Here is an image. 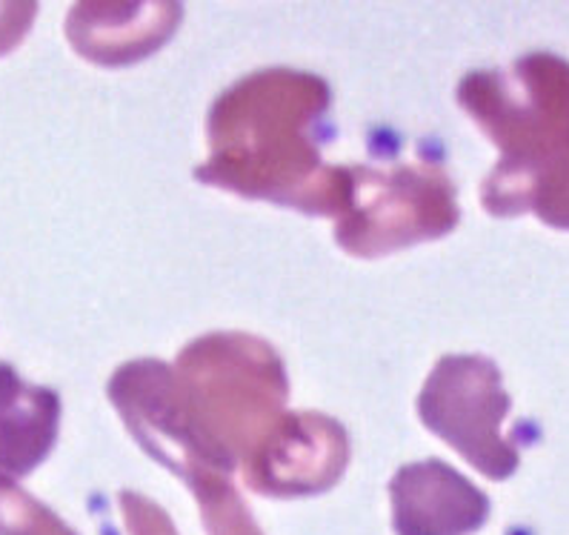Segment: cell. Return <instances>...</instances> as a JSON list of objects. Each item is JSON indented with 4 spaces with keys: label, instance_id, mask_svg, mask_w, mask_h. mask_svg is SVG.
Returning a JSON list of instances; mask_svg holds the SVG:
<instances>
[{
    "label": "cell",
    "instance_id": "obj_1",
    "mask_svg": "<svg viewBox=\"0 0 569 535\" xmlns=\"http://www.w3.org/2000/svg\"><path fill=\"white\" fill-rule=\"evenodd\" d=\"M332 89L298 69H258L214 98L209 161L194 169L207 187L338 218L347 207V167H327Z\"/></svg>",
    "mask_w": 569,
    "mask_h": 535
},
{
    "label": "cell",
    "instance_id": "obj_2",
    "mask_svg": "<svg viewBox=\"0 0 569 535\" xmlns=\"http://www.w3.org/2000/svg\"><path fill=\"white\" fill-rule=\"evenodd\" d=\"M458 103L501 149L481 184L483 209L569 229V61L532 52L507 69L469 72Z\"/></svg>",
    "mask_w": 569,
    "mask_h": 535
},
{
    "label": "cell",
    "instance_id": "obj_3",
    "mask_svg": "<svg viewBox=\"0 0 569 535\" xmlns=\"http://www.w3.org/2000/svg\"><path fill=\"white\" fill-rule=\"evenodd\" d=\"M172 373L194 429L232 469L247 467L289 413L281 355L254 335H203L181 349Z\"/></svg>",
    "mask_w": 569,
    "mask_h": 535
},
{
    "label": "cell",
    "instance_id": "obj_4",
    "mask_svg": "<svg viewBox=\"0 0 569 535\" xmlns=\"http://www.w3.org/2000/svg\"><path fill=\"white\" fill-rule=\"evenodd\" d=\"M347 207L338 215L336 241L358 258H378L458 227L456 184L438 161L396 167H347Z\"/></svg>",
    "mask_w": 569,
    "mask_h": 535
},
{
    "label": "cell",
    "instance_id": "obj_5",
    "mask_svg": "<svg viewBox=\"0 0 569 535\" xmlns=\"http://www.w3.org/2000/svg\"><path fill=\"white\" fill-rule=\"evenodd\" d=\"M509 407L501 369L483 355H443L418 395L421 422L492 482L509 478L521 462L501 433Z\"/></svg>",
    "mask_w": 569,
    "mask_h": 535
},
{
    "label": "cell",
    "instance_id": "obj_6",
    "mask_svg": "<svg viewBox=\"0 0 569 535\" xmlns=\"http://www.w3.org/2000/svg\"><path fill=\"white\" fill-rule=\"evenodd\" d=\"M349 464L347 429L321 413H287L263 449L241 469L249 489L274 498L329 489Z\"/></svg>",
    "mask_w": 569,
    "mask_h": 535
},
{
    "label": "cell",
    "instance_id": "obj_7",
    "mask_svg": "<svg viewBox=\"0 0 569 535\" xmlns=\"http://www.w3.org/2000/svg\"><path fill=\"white\" fill-rule=\"evenodd\" d=\"M398 535H472L489 518V498L438 458L407 464L389 482Z\"/></svg>",
    "mask_w": 569,
    "mask_h": 535
},
{
    "label": "cell",
    "instance_id": "obj_8",
    "mask_svg": "<svg viewBox=\"0 0 569 535\" xmlns=\"http://www.w3.org/2000/svg\"><path fill=\"white\" fill-rule=\"evenodd\" d=\"M181 18V3H83L69 14V38L89 61L123 67L158 52Z\"/></svg>",
    "mask_w": 569,
    "mask_h": 535
},
{
    "label": "cell",
    "instance_id": "obj_9",
    "mask_svg": "<svg viewBox=\"0 0 569 535\" xmlns=\"http://www.w3.org/2000/svg\"><path fill=\"white\" fill-rule=\"evenodd\" d=\"M121 513L127 518L129 535H178L174 533L169 515L149 498L138 493H121Z\"/></svg>",
    "mask_w": 569,
    "mask_h": 535
}]
</instances>
